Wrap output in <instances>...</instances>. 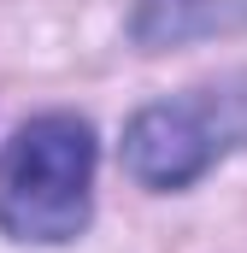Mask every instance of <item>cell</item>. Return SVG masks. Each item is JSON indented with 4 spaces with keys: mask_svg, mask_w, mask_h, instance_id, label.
<instances>
[{
    "mask_svg": "<svg viewBox=\"0 0 247 253\" xmlns=\"http://www.w3.org/2000/svg\"><path fill=\"white\" fill-rule=\"evenodd\" d=\"M94 218V129L77 112H41L0 147V236L65 248Z\"/></svg>",
    "mask_w": 247,
    "mask_h": 253,
    "instance_id": "6da1fadb",
    "label": "cell"
},
{
    "mask_svg": "<svg viewBox=\"0 0 247 253\" xmlns=\"http://www.w3.org/2000/svg\"><path fill=\"white\" fill-rule=\"evenodd\" d=\"M242 147H247V71H230L218 83L141 106L124 124V171L153 194H177Z\"/></svg>",
    "mask_w": 247,
    "mask_h": 253,
    "instance_id": "7a4b0ae2",
    "label": "cell"
},
{
    "mask_svg": "<svg viewBox=\"0 0 247 253\" xmlns=\"http://www.w3.org/2000/svg\"><path fill=\"white\" fill-rule=\"evenodd\" d=\"M129 36L147 53L247 36V0H129Z\"/></svg>",
    "mask_w": 247,
    "mask_h": 253,
    "instance_id": "3957f363",
    "label": "cell"
}]
</instances>
